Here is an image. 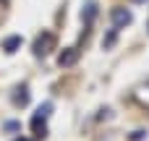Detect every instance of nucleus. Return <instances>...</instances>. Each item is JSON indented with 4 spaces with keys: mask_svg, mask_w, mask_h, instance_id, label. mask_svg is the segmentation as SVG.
Segmentation results:
<instances>
[{
    "mask_svg": "<svg viewBox=\"0 0 149 141\" xmlns=\"http://www.w3.org/2000/svg\"><path fill=\"white\" fill-rule=\"evenodd\" d=\"M110 18H113V26H115V29H120V26H128V24L134 21L131 10H126V8H113Z\"/></svg>",
    "mask_w": 149,
    "mask_h": 141,
    "instance_id": "3",
    "label": "nucleus"
},
{
    "mask_svg": "<svg viewBox=\"0 0 149 141\" xmlns=\"http://www.w3.org/2000/svg\"><path fill=\"white\" fill-rule=\"evenodd\" d=\"M52 47H55V34H52V31H42V34L37 37V42H34V55H37V58H45Z\"/></svg>",
    "mask_w": 149,
    "mask_h": 141,
    "instance_id": "2",
    "label": "nucleus"
},
{
    "mask_svg": "<svg viewBox=\"0 0 149 141\" xmlns=\"http://www.w3.org/2000/svg\"><path fill=\"white\" fill-rule=\"evenodd\" d=\"M16 141H29V139H16Z\"/></svg>",
    "mask_w": 149,
    "mask_h": 141,
    "instance_id": "9",
    "label": "nucleus"
},
{
    "mask_svg": "<svg viewBox=\"0 0 149 141\" xmlns=\"http://www.w3.org/2000/svg\"><path fill=\"white\" fill-rule=\"evenodd\" d=\"M76 60H79V50H76V47H65V50L58 55V65H60V68H71Z\"/></svg>",
    "mask_w": 149,
    "mask_h": 141,
    "instance_id": "4",
    "label": "nucleus"
},
{
    "mask_svg": "<svg viewBox=\"0 0 149 141\" xmlns=\"http://www.w3.org/2000/svg\"><path fill=\"white\" fill-rule=\"evenodd\" d=\"M50 110H52V105L50 102H45V105H39V110L34 113V118H31V128H34V133L39 136V139H45L47 136V126H45V120L50 118Z\"/></svg>",
    "mask_w": 149,
    "mask_h": 141,
    "instance_id": "1",
    "label": "nucleus"
},
{
    "mask_svg": "<svg viewBox=\"0 0 149 141\" xmlns=\"http://www.w3.org/2000/svg\"><path fill=\"white\" fill-rule=\"evenodd\" d=\"M10 99H13L16 107H26V105H29V89H26V86H16V92H13Z\"/></svg>",
    "mask_w": 149,
    "mask_h": 141,
    "instance_id": "5",
    "label": "nucleus"
},
{
    "mask_svg": "<svg viewBox=\"0 0 149 141\" xmlns=\"http://www.w3.org/2000/svg\"><path fill=\"white\" fill-rule=\"evenodd\" d=\"M94 18H97V3H94V0H89V3L84 5V10H81V21L89 26Z\"/></svg>",
    "mask_w": 149,
    "mask_h": 141,
    "instance_id": "6",
    "label": "nucleus"
},
{
    "mask_svg": "<svg viewBox=\"0 0 149 141\" xmlns=\"http://www.w3.org/2000/svg\"><path fill=\"white\" fill-rule=\"evenodd\" d=\"M18 47H21V37H16V34H13V37L3 39V50H5V52H16Z\"/></svg>",
    "mask_w": 149,
    "mask_h": 141,
    "instance_id": "7",
    "label": "nucleus"
},
{
    "mask_svg": "<svg viewBox=\"0 0 149 141\" xmlns=\"http://www.w3.org/2000/svg\"><path fill=\"white\" fill-rule=\"evenodd\" d=\"M115 37H118V29L113 26V29H110V34H107V37L102 39V47H105V50H110V47L115 44Z\"/></svg>",
    "mask_w": 149,
    "mask_h": 141,
    "instance_id": "8",
    "label": "nucleus"
},
{
    "mask_svg": "<svg viewBox=\"0 0 149 141\" xmlns=\"http://www.w3.org/2000/svg\"><path fill=\"white\" fill-rule=\"evenodd\" d=\"M134 3H144V0H134Z\"/></svg>",
    "mask_w": 149,
    "mask_h": 141,
    "instance_id": "10",
    "label": "nucleus"
}]
</instances>
